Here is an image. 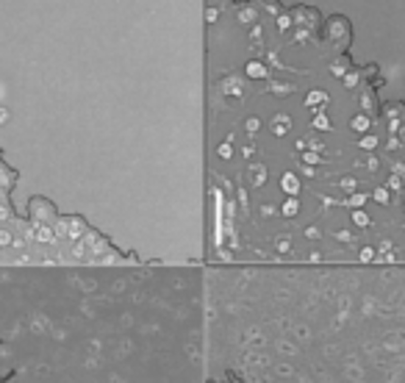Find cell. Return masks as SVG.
<instances>
[{
  "label": "cell",
  "instance_id": "1",
  "mask_svg": "<svg viewBox=\"0 0 405 383\" xmlns=\"http://www.w3.org/2000/svg\"><path fill=\"white\" fill-rule=\"evenodd\" d=\"M208 369L233 383H405V267H225Z\"/></svg>",
  "mask_w": 405,
  "mask_h": 383
}]
</instances>
